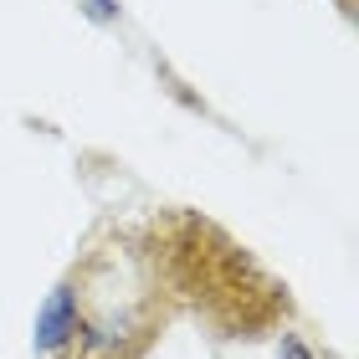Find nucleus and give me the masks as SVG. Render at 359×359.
<instances>
[{
  "label": "nucleus",
  "mask_w": 359,
  "mask_h": 359,
  "mask_svg": "<svg viewBox=\"0 0 359 359\" xmlns=\"http://www.w3.org/2000/svg\"><path fill=\"white\" fill-rule=\"evenodd\" d=\"M277 359H318V354H313V344H308L303 334L283 329V344H277Z\"/></svg>",
  "instance_id": "obj_2"
},
{
  "label": "nucleus",
  "mask_w": 359,
  "mask_h": 359,
  "mask_svg": "<svg viewBox=\"0 0 359 359\" xmlns=\"http://www.w3.org/2000/svg\"><path fill=\"white\" fill-rule=\"evenodd\" d=\"M144 277L175 308H185L195 323H205L216 339H267L292 318V292L252 247L216 226L190 205L154 210L149 221L128 226Z\"/></svg>",
  "instance_id": "obj_1"
},
{
  "label": "nucleus",
  "mask_w": 359,
  "mask_h": 359,
  "mask_svg": "<svg viewBox=\"0 0 359 359\" xmlns=\"http://www.w3.org/2000/svg\"><path fill=\"white\" fill-rule=\"evenodd\" d=\"M334 6H339V11H344V15H354V0H334Z\"/></svg>",
  "instance_id": "obj_4"
},
{
  "label": "nucleus",
  "mask_w": 359,
  "mask_h": 359,
  "mask_svg": "<svg viewBox=\"0 0 359 359\" xmlns=\"http://www.w3.org/2000/svg\"><path fill=\"white\" fill-rule=\"evenodd\" d=\"M88 15H93V21H118V0H88Z\"/></svg>",
  "instance_id": "obj_3"
}]
</instances>
